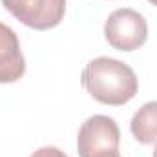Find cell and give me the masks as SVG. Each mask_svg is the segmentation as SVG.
<instances>
[{"label": "cell", "instance_id": "6da1fadb", "mask_svg": "<svg viewBox=\"0 0 157 157\" xmlns=\"http://www.w3.org/2000/svg\"><path fill=\"white\" fill-rule=\"evenodd\" d=\"M80 80L84 90L97 102L108 106H122L130 102L139 90L135 71L126 62L110 57L90 60L82 70Z\"/></svg>", "mask_w": 157, "mask_h": 157}, {"label": "cell", "instance_id": "7a4b0ae2", "mask_svg": "<svg viewBox=\"0 0 157 157\" xmlns=\"http://www.w3.org/2000/svg\"><path fill=\"white\" fill-rule=\"evenodd\" d=\"M121 132L108 115H91L78 128L77 150L80 157H104L119 152Z\"/></svg>", "mask_w": 157, "mask_h": 157}, {"label": "cell", "instance_id": "3957f363", "mask_svg": "<svg viewBox=\"0 0 157 157\" xmlns=\"http://www.w3.org/2000/svg\"><path fill=\"white\" fill-rule=\"evenodd\" d=\"M104 37L119 51H135L148 39L146 18L130 7L115 9L104 22Z\"/></svg>", "mask_w": 157, "mask_h": 157}, {"label": "cell", "instance_id": "277c9868", "mask_svg": "<svg viewBox=\"0 0 157 157\" xmlns=\"http://www.w3.org/2000/svg\"><path fill=\"white\" fill-rule=\"evenodd\" d=\"M2 4L17 20L39 31L59 26L66 13V0H2Z\"/></svg>", "mask_w": 157, "mask_h": 157}, {"label": "cell", "instance_id": "5b68a950", "mask_svg": "<svg viewBox=\"0 0 157 157\" xmlns=\"http://www.w3.org/2000/svg\"><path fill=\"white\" fill-rule=\"evenodd\" d=\"M26 59L17 33L0 22V84H13L24 77Z\"/></svg>", "mask_w": 157, "mask_h": 157}, {"label": "cell", "instance_id": "8992f818", "mask_svg": "<svg viewBox=\"0 0 157 157\" xmlns=\"http://www.w3.org/2000/svg\"><path fill=\"white\" fill-rule=\"evenodd\" d=\"M130 130L137 143H157V101L144 102L130 121Z\"/></svg>", "mask_w": 157, "mask_h": 157}, {"label": "cell", "instance_id": "52a82bcc", "mask_svg": "<svg viewBox=\"0 0 157 157\" xmlns=\"http://www.w3.org/2000/svg\"><path fill=\"white\" fill-rule=\"evenodd\" d=\"M31 157H68L62 150L55 148V146H42L39 150H35Z\"/></svg>", "mask_w": 157, "mask_h": 157}, {"label": "cell", "instance_id": "ba28073f", "mask_svg": "<svg viewBox=\"0 0 157 157\" xmlns=\"http://www.w3.org/2000/svg\"><path fill=\"white\" fill-rule=\"evenodd\" d=\"M104 157H121L119 152H113V154H110V155H104Z\"/></svg>", "mask_w": 157, "mask_h": 157}, {"label": "cell", "instance_id": "9c48e42d", "mask_svg": "<svg viewBox=\"0 0 157 157\" xmlns=\"http://www.w3.org/2000/svg\"><path fill=\"white\" fill-rule=\"evenodd\" d=\"M148 2H150L152 6H157V0H148Z\"/></svg>", "mask_w": 157, "mask_h": 157}, {"label": "cell", "instance_id": "30bf717a", "mask_svg": "<svg viewBox=\"0 0 157 157\" xmlns=\"http://www.w3.org/2000/svg\"><path fill=\"white\" fill-rule=\"evenodd\" d=\"M154 157H157V144H155V150H154Z\"/></svg>", "mask_w": 157, "mask_h": 157}]
</instances>
